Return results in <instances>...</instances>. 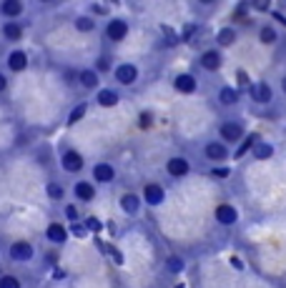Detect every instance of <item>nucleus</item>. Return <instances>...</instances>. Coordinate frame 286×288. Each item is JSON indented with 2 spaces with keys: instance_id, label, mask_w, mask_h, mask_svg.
<instances>
[{
  "instance_id": "41",
  "label": "nucleus",
  "mask_w": 286,
  "mask_h": 288,
  "mask_svg": "<svg viewBox=\"0 0 286 288\" xmlns=\"http://www.w3.org/2000/svg\"><path fill=\"white\" fill-rule=\"evenodd\" d=\"M176 288H186V286H183V283H178V286H176Z\"/></svg>"
},
{
  "instance_id": "16",
  "label": "nucleus",
  "mask_w": 286,
  "mask_h": 288,
  "mask_svg": "<svg viewBox=\"0 0 286 288\" xmlns=\"http://www.w3.org/2000/svg\"><path fill=\"white\" fill-rule=\"evenodd\" d=\"M96 180H101V183H108V180H113V168L111 166H106V163H101V166H96Z\"/></svg>"
},
{
  "instance_id": "22",
  "label": "nucleus",
  "mask_w": 286,
  "mask_h": 288,
  "mask_svg": "<svg viewBox=\"0 0 286 288\" xmlns=\"http://www.w3.org/2000/svg\"><path fill=\"white\" fill-rule=\"evenodd\" d=\"M166 266H169V271H171V273H181V271H183V258L171 256V258L166 260Z\"/></svg>"
},
{
  "instance_id": "29",
  "label": "nucleus",
  "mask_w": 286,
  "mask_h": 288,
  "mask_svg": "<svg viewBox=\"0 0 286 288\" xmlns=\"http://www.w3.org/2000/svg\"><path fill=\"white\" fill-rule=\"evenodd\" d=\"M83 115H86V103H81V106H78V108L70 113V120H68V123H78Z\"/></svg>"
},
{
  "instance_id": "18",
  "label": "nucleus",
  "mask_w": 286,
  "mask_h": 288,
  "mask_svg": "<svg viewBox=\"0 0 286 288\" xmlns=\"http://www.w3.org/2000/svg\"><path fill=\"white\" fill-rule=\"evenodd\" d=\"M121 208H123V211H128V213H136V211H138V198H136L133 193L123 196V198H121Z\"/></svg>"
},
{
  "instance_id": "6",
  "label": "nucleus",
  "mask_w": 286,
  "mask_h": 288,
  "mask_svg": "<svg viewBox=\"0 0 286 288\" xmlns=\"http://www.w3.org/2000/svg\"><path fill=\"white\" fill-rule=\"evenodd\" d=\"M216 218H219V223H224V226H231V223H236V208H231V205H219L216 208Z\"/></svg>"
},
{
  "instance_id": "23",
  "label": "nucleus",
  "mask_w": 286,
  "mask_h": 288,
  "mask_svg": "<svg viewBox=\"0 0 286 288\" xmlns=\"http://www.w3.org/2000/svg\"><path fill=\"white\" fill-rule=\"evenodd\" d=\"M101 251H103V253H108V256H111V258H113L115 263H118V266L123 263V256H121V253L115 251L113 246H108V243H101Z\"/></svg>"
},
{
  "instance_id": "20",
  "label": "nucleus",
  "mask_w": 286,
  "mask_h": 288,
  "mask_svg": "<svg viewBox=\"0 0 286 288\" xmlns=\"http://www.w3.org/2000/svg\"><path fill=\"white\" fill-rule=\"evenodd\" d=\"M219 100H221L224 106H233V103H236V90H233V88H221V90H219Z\"/></svg>"
},
{
  "instance_id": "3",
  "label": "nucleus",
  "mask_w": 286,
  "mask_h": 288,
  "mask_svg": "<svg viewBox=\"0 0 286 288\" xmlns=\"http://www.w3.org/2000/svg\"><path fill=\"white\" fill-rule=\"evenodd\" d=\"M10 256H13L15 260H30L33 248H30V243H26V241H18V243L10 246Z\"/></svg>"
},
{
  "instance_id": "38",
  "label": "nucleus",
  "mask_w": 286,
  "mask_h": 288,
  "mask_svg": "<svg viewBox=\"0 0 286 288\" xmlns=\"http://www.w3.org/2000/svg\"><path fill=\"white\" fill-rule=\"evenodd\" d=\"M148 123H151V115H148V113L141 115V125H148Z\"/></svg>"
},
{
  "instance_id": "28",
  "label": "nucleus",
  "mask_w": 286,
  "mask_h": 288,
  "mask_svg": "<svg viewBox=\"0 0 286 288\" xmlns=\"http://www.w3.org/2000/svg\"><path fill=\"white\" fill-rule=\"evenodd\" d=\"M258 138L256 136H249V138H246V141H244V145H241V148H239V150H236V155H239V158H241V155H244V153H246V150H249V148H251V145L256 143Z\"/></svg>"
},
{
  "instance_id": "11",
  "label": "nucleus",
  "mask_w": 286,
  "mask_h": 288,
  "mask_svg": "<svg viewBox=\"0 0 286 288\" xmlns=\"http://www.w3.org/2000/svg\"><path fill=\"white\" fill-rule=\"evenodd\" d=\"M68 238V230L63 228L60 223H51L48 226V241H53V243H63Z\"/></svg>"
},
{
  "instance_id": "4",
  "label": "nucleus",
  "mask_w": 286,
  "mask_h": 288,
  "mask_svg": "<svg viewBox=\"0 0 286 288\" xmlns=\"http://www.w3.org/2000/svg\"><path fill=\"white\" fill-rule=\"evenodd\" d=\"M115 78H118L123 86H131V83H136V78H138V70H136L133 65H121V68L115 70Z\"/></svg>"
},
{
  "instance_id": "10",
  "label": "nucleus",
  "mask_w": 286,
  "mask_h": 288,
  "mask_svg": "<svg viewBox=\"0 0 286 288\" xmlns=\"http://www.w3.org/2000/svg\"><path fill=\"white\" fill-rule=\"evenodd\" d=\"M0 10H3V15L15 18V15H20V13H23V3H20V0H5V3L0 5Z\"/></svg>"
},
{
  "instance_id": "39",
  "label": "nucleus",
  "mask_w": 286,
  "mask_h": 288,
  "mask_svg": "<svg viewBox=\"0 0 286 288\" xmlns=\"http://www.w3.org/2000/svg\"><path fill=\"white\" fill-rule=\"evenodd\" d=\"M3 88H5V75L0 73V90H3Z\"/></svg>"
},
{
  "instance_id": "19",
  "label": "nucleus",
  "mask_w": 286,
  "mask_h": 288,
  "mask_svg": "<svg viewBox=\"0 0 286 288\" xmlns=\"http://www.w3.org/2000/svg\"><path fill=\"white\" fill-rule=\"evenodd\" d=\"M98 103L106 106V108H108V106H115V103H118V95H115L113 90H101V93H98Z\"/></svg>"
},
{
  "instance_id": "26",
  "label": "nucleus",
  "mask_w": 286,
  "mask_h": 288,
  "mask_svg": "<svg viewBox=\"0 0 286 288\" xmlns=\"http://www.w3.org/2000/svg\"><path fill=\"white\" fill-rule=\"evenodd\" d=\"M0 288H20V281L15 276H3L0 278Z\"/></svg>"
},
{
  "instance_id": "31",
  "label": "nucleus",
  "mask_w": 286,
  "mask_h": 288,
  "mask_svg": "<svg viewBox=\"0 0 286 288\" xmlns=\"http://www.w3.org/2000/svg\"><path fill=\"white\" fill-rule=\"evenodd\" d=\"M261 40H264V43H274V40H276V33L271 28H264L261 30Z\"/></svg>"
},
{
  "instance_id": "15",
  "label": "nucleus",
  "mask_w": 286,
  "mask_h": 288,
  "mask_svg": "<svg viewBox=\"0 0 286 288\" xmlns=\"http://www.w3.org/2000/svg\"><path fill=\"white\" fill-rule=\"evenodd\" d=\"M201 63H203V68H206V70H216V68L221 65V56H219L216 50H208V53H203Z\"/></svg>"
},
{
  "instance_id": "7",
  "label": "nucleus",
  "mask_w": 286,
  "mask_h": 288,
  "mask_svg": "<svg viewBox=\"0 0 286 288\" xmlns=\"http://www.w3.org/2000/svg\"><path fill=\"white\" fill-rule=\"evenodd\" d=\"M241 133H244V130H241L239 123H224V125H221V138H224V141H239Z\"/></svg>"
},
{
  "instance_id": "5",
  "label": "nucleus",
  "mask_w": 286,
  "mask_h": 288,
  "mask_svg": "<svg viewBox=\"0 0 286 288\" xmlns=\"http://www.w3.org/2000/svg\"><path fill=\"white\" fill-rule=\"evenodd\" d=\"M163 198H166V193H163V188H161L158 183H148V186H146V201L151 203V205L163 203Z\"/></svg>"
},
{
  "instance_id": "32",
  "label": "nucleus",
  "mask_w": 286,
  "mask_h": 288,
  "mask_svg": "<svg viewBox=\"0 0 286 288\" xmlns=\"http://www.w3.org/2000/svg\"><path fill=\"white\" fill-rule=\"evenodd\" d=\"M76 28H78V30H90V28H93V20H88V18H81V20L76 23Z\"/></svg>"
},
{
  "instance_id": "34",
  "label": "nucleus",
  "mask_w": 286,
  "mask_h": 288,
  "mask_svg": "<svg viewBox=\"0 0 286 288\" xmlns=\"http://www.w3.org/2000/svg\"><path fill=\"white\" fill-rule=\"evenodd\" d=\"M239 86H241V88H249V86H251V83H249V75H246L244 70L239 73Z\"/></svg>"
},
{
  "instance_id": "21",
  "label": "nucleus",
  "mask_w": 286,
  "mask_h": 288,
  "mask_svg": "<svg viewBox=\"0 0 286 288\" xmlns=\"http://www.w3.org/2000/svg\"><path fill=\"white\" fill-rule=\"evenodd\" d=\"M76 196H78L81 201H90V198H93V186H90V183H78V186H76Z\"/></svg>"
},
{
  "instance_id": "12",
  "label": "nucleus",
  "mask_w": 286,
  "mask_h": 288,
  "mask_svg": "<svg viewBox=\"0 0 286 288\" xmlns=\"http://www.w3.org/2000/svg\"><path fill=\"white\" fill-rule=\"evenodd\" d=\"M206 155L211 161H224L226 158V145L224 143H208L206 145Z\"/></svg>"
},
{
  "instance_id": "25",
  "label": "nucleus",
  "mask_w": 286,
  "mask_h": 288,
  "mask_svg": "<svg viewBox=\"0 0 286 288\" xmlns=\"http://www.w3.org/2000/svg\"><path fill=\"white\" fill-rule=\"evenodd\" d=\"M274 148L269 143H256V158H271Z\"/></svg>"
},
{
  "instance_id": "27",
  "label": "nucleus",
  "mask_w": 286,
  "mask_h": 288,
  "mask_svg": "<svg viewBox=\"0 0 286 288\" xmlns=\"http://www.w3.org/2000/svg\"><path fill=\"white\" fill-rule=\"evenodd\" d=\"M81 83H83L86 88H93L96 83H98V81H96V73H90V70H83V73H81Z\"/></svg>"
},
{
  "instance_id": "17",
  "label": "nucleus",
  "mask_w": 286,
  "mask_h": 288,
  "mask_svg": "<svg viewBox=\"0 0 286 288\" xmlns=\"http://www.w3.org/2000/svg\"><path fill=\"white\" fill-rule=\"evenodd\" d=\"M3 35H5L8 40H18V38L23 35V30H20V25H18V23H13V20H10V23H5V28H3Z\"/></svg>"
},
{
  "instance_id": "33",
  "label": "nucleus",
  "mask_w": 286,
  "mask_h": 288,
  "mask_svg": "<svg viewBox=\"0 0 286 288\" xmlns=\"http://www.w3.org/2000/svg\"><path fill=\"white\" fill-rule=\"evenodd\" d=\"M86 226H88L90 230H101V221H98V218H88Z\"/></svg>"
},
{
  "instance_id": "13",
  "label": "nucleus",
  "mask_w": 286,
  "mask_h": 288,
  "mask_svg": "<svg viewBox=\"0 0 286 288\" xmlns=\"http://www.w3.org/2000/svg\"><path fill=\"white\" fill-rule=\"evenodd\" d=\"M176 90H181V93H194V90H196L194 75H178V78H176Z\"/></svg>"
},
{
  "instance_id": "37",
  "label": "nucleus",
  "mask_w": 286,
  "mask_h": 288,
  "mask_svg": "<svg viewBox=\"0 0 286 288\" xmlns=\"http://www.w3.org/2000/svg\"><path fill=\"white\" fill-rule=\"evenodd\" d=\"M98 70H108V60H106V58L98 60Z\"/></svg>"
},
{
  "instance_id": "2",
  "label": "nucleus",
  "mask_w": 286,
  "mask_h": 288,
  "mask_svg": "<svg viewBox=\"0 0 286 288\" xmlns=\"http://www.w3.org/2000/svg\"><path fill=\"white\" fill-rule=\"evenodd\" d=\"M126 33H128L126 20H111V23H108V28H106V35H108L111 40H123V38H126Z\"/></svg>"
},
{
  "instance_id": "35",
  "label": "nucleus",
  "mask_w": 286,
  "mask_h": 288,
  "mask_svg": "<svg viewBox=\"0 0 286 288\" xmlns=\"http://www.w3.org/2000/svg\"><path fill=\"white\" fill-rule=\"evenodd\" d=\"M73 233H76V235H86V226L76 223V226H73Z\"/></svg>"
},
{
  "instance_id": "8",
  "label": "nucleus",
  "mask_w": 286,
  "mask_h": 288,
  "mask_svg": "<svg viewBox=\"0 0 286 288\" xmlns=\"http://www.w3.org/2000/svg\"><path fill=\"white\" fill-rule=\"evenodd\" d=\"M251 95H254L256 103H269L271 100V88L266 83H256V86H251Z\"/></svg>"
},
{
  "instance_id": "9",
  "label": "nucleus",
  "mask_w": 286,
  "mask_h": 288,
  "mask_svg": "<svg viewBox=\"0 0 286 288\" xmlns=\"http://www.w3.org/2000/svg\"><path fill=\"white\" fill-rule=\"evenodd\" d=\"M166 168H169V173L176 175V178H178V175H186V173H188V161H186V158H171Z\"/></svg>"
},
{
  "instance_id": "40",
  "label": "nucleus",
  "mask_w": 286,
  "mask_h": 288,
  "mask_svg": "<svg viewBox=\"0 0 286 288\" xmlns=\"http://www.w3.org/2000/svg\"><path fill=\"white\" fill-rule=\"evenodd\" d=\"M281 86H284V93H286V78H284V81H281Z\"/></svg>"
},
{
  "instance_id": "14",
  "label": "nucleus",
  "mask_w": 286,
  "mask_h": 288,
  "mask_svg": "<svg viewBox=\"0 0 286 288\" xmlns=\"http://www.w3.org/2000/svg\"><path fill=\"white\" fill-rule=\"evenodd\" d=\"M8 65H10V70H23V68L28 65V56H26V53H20V50H15V53H10Z\"/></svg>"
},
{
  "instance_id": "36",
  "label": "nucleus",
  "mask_w": 286,
  "mask_h": 288,
  "mask_svg": "<svg viewBox=\"0 0 286 288\" xmlns=\"http://www.w3.org/2000/svg\"><path fill=\"white\" fill-rule=\"evenodd\" d=\"M213 175H219V178H226V175H229V168H213Z\"/></svg>"
},
{
  "instance_id": "30",
  "label": "nucleus",
  "mask_w": 286,
  "mask_h": 288,
  "mask_svg": "<svg viewBox=\"0 0 286 288\" xmlns=\"http://www.w3.org/2000/svg\"><path fill=\"white\" fill-rule=\"evenodd\" d=\"M48 196H51V198H63V186L51 183V186H48Z\"/></svg>"
},
{
  "instance_id": "24",
  "label": "nucleus",
  "mask_w": 286,
  "mask_h": 288,
  "mask_svg": "<svg viewBox=\"0 0 286 288\" xmlns=\"http://www.w3.org/2000/svg\"><path fill=\"white\" fill-rule=\"evenodd\" d=\"M233 38H236V33H233L231 28H224L221 33H219V43H221V45H231Z\"/></svg>"
},
{
  "instance_id": "1",
  "label": "nucleus",
  "mask_w": 286,
  "mask_h": 288,
  "mask_svg": "<svg viewBox=\"0 0 286 288\" xmlns=\"http://www.w3.org/2000/svg\"><path fill=\"white\" fill-rule=\"evenodd\" d=\"M63 168L70 173H78L83 168V158H81L76 150H68V153H63Z\"/></svg>"
}]
</instances>
